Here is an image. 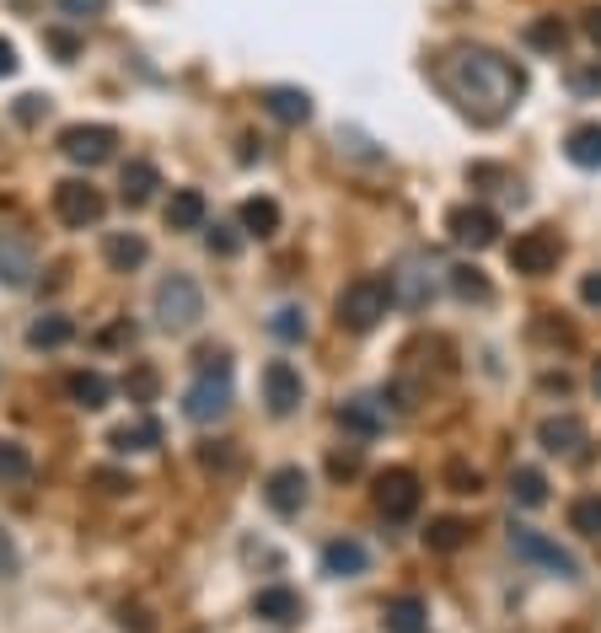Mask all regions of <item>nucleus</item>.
Instances as JSON below:
<instances>
[{
	"instance_id": "obj_1",
	"label": "nucleus",
	"mask_w": 601,
	"mask_h": 633,
	"mask_svg": "<svg viewBox=\"0 0 601 633\" xmlns=\"http://www.w3.org/2000/svg\"><path fill=\"white\" fill-rule=\"evenodd\" d=\"M441 86L468 108L472 119L494 124L521 103L527 70L516 60H505V55H494V49H457V55L441 60Z\"/></svg>"
},
{
	"instance_id": "obj_2",
	"label": "nucleus",
	"mask_w": 601,
	"mask_h": 633,
	"mask_svg": "<svg viewBox=\"0 0 601 633\" xmlns=\"http://www.w3.org/2000/svg\"><path fill=\"white\" fill-rule=\"evenodd\" d=\"M231 408V355L226 349H204L200 355V381L183 392V414L194 425H215Z\"/></svg>"
},
{
	"instance_id": "obj_3",
	"label": "nucleus",
	"mask_w": 601,
	"mask_h": 633,
	"mask_svg": "<svg viewBox=\"0 0 601 633\" xmlns=\"http://www.w3.org/2000/svg\"><path fill=\"white\" fill-rule=\"evenodd\" d=\"M393 279H382V274H360V279H349L344 290H338V327H349V333H371L382 316L393 312Z\"/></svg>"
},
{
	"instance_id": "obj_4",
	"label": "nucleus",
	"mask_w": 601,
	"mask_h": 633,
	"mask_svg": "<svg viewBox=\"0 0 601 633\" xmlns=\"http://www.w3.org/2000/svg\"><path fill=\"white\" fill-rule=\"evenodd\" d=\"M151 312H156L161 333H189V327H200L204 316V290L189 274H167L156 285V296H151Z\"/></svg>"
},
{
	"instance_id": "obj_5",
	"label": "nucleus",
	"mask_w": 601,
	"mask_h": 633,
	"mask_svg": "<svg viewBox=\"0 0 601 633\" xmlns=\"http://www.w3.org/2000/svg\"><path fill=\"white\" fill-rule=\"evenodd\" d=\"M103 210H108V199L92 189L86 178H65V183H55V215L65 220L70 231L97 226V220H103Z\"/></svg>"
},
{
	"instance_id": "obj_6",
	"label": "nucleus",
	"mask_w": 601,
	"mask_h": 633,
	"mask_svg": "<svg viewBox=\"0 0 601 633\" xmlns=\"http://www.w3.org/2000/svg\"><path fill=\"white\" fill-rule=\"evenodd\" d=\"M510 548L527 559V564H542L548 574H558V580H575L580 574V564H575V553L569 548H558L548 532H537V526H516L510 532Z\"/></svg>"
},
{
	"instance_id": "obj_7",
	"label": "nucleus",
	"mask_w": 601,
	"mask_h": 633,
	"mask_svg": "<svg viewBox=\"0 0 601 633\" xmlns=\"http://www.w3.org/2000/svg\"><path fill=\"white\" fill-rule=\"evenodd\" d=\"M446 231H452V242H457V248L483 253V248H494V242H500V215H494L489 204H457V210L446 215Z\"/></svg>"
},
{
	"instance_id": "obj_8",
	"label": "nucleus",
	"mask_w": 601,
	"mask_h": 633,
	"mask_svg": "<svg viewBox=\"0 0 601 633\" xmlns=\"http://www.w3.org/2000/svg\"><path fill=\"white\" fill-rule=\"evenodd\" d=\"M113 145H119V129L108 124H70L60 134V151H65L75 167H103L113 162Z\"/></svg>"
},
{
	"instance_id": "obj_9",
	"label": "nucleus",
	"mask_w": 601,
	"mask_h": 633,
	"mask_svg": "<svg viewBox=\"0 0 601 633\" xmlns=\"http://www.w3.org/2000/svg\"><path fill=\"white\" fill-rule=\"evenodd\" d=\"M419 500H424V489H419V473L413 467H387L376 478V510L387 521H408L419 510Z\"/></svg>"
},
{
	"instance_id": "obj_10",
	"label": "nucleus",
	"mask_w": 601,
	"mask_h": 633,
	"mask_svg": "<svg viewBox=\"0 0 601 633\" xmlns=\"http://www.w3.org/2000/svg\"><path fill=\"white\" fill-rule=\"evenodd\" d=\"M264 403L274 419H290L306 403V381H301V371L290 360H268L264 366Z\"/></svg>"
},
{
	"instance_id": "obj_11",
	"label": "nucleus",
	"mask_w": 601,
	"mask_h": 633,
	"mask_svg": "<svg viewBox=\"0 0 601 633\" xmlns=\"http://www.w3.org/2000/svg\"><path fill=\"white\" fill-rule=\"evenodd\" d=\"M558 253H564L558 231L537 226V231H521V237L510 242V268H516V274H548V268L558 263Z\"/></svg>"
},
{
	"instance_id": "obj_12",
	"label": "nucleus",
	"mask_w": 601,
	"mask_h": 633,
	"mask_svg": "<svg viewBox=\"0 0 601 633\" xmlns=\"http://www.w3.org/2000/svg\"><path fill=\"white\" fill-rule=\"evenodd\" d=\"M306 473L301 467H274L264 478V500H268V510L274 515H301L306 510Z\"/></svg>"
},
{
	"instance_id": "obj_13",
	"label": "nucleus",
	"mask_w": 601,
	"mask_h": 633,
	"mask_svg": "<svg viewBox=\"0 0 601 633\" xmlns=\"http://www.w3.org/2000/svg\"><path fill=\"white\" fill-rule=\"evenodd\" d=\"M38 274V253L27 237H0V285L5 290H27Z\"/></svg>"
},
{
	"instance_id": "obj_14",
	"label": "nucleus",
	"mask_w": 601,
	"mask_h": 633,
	"mask_svg": "<svg viewBox=\"0 0 601 633\" xmlns=\"http://www.w3.org/2000/svg\"><path fill=\"white\" fill-rule=\"evenodd\" d=\"M537 445H542L548 456H580V445H586V425H580L575 414H553V419H542V425H537Z\"/></svg>"
},
{
	"instance_id": "obj_15",
	"label": "nucleus",
	"mask_w": 601,
	"mask_h": 633,
	"mask_svg": "<svg viewBox=\"0 0 601 633\" xmlns=\"http://www.w3.org/2000/svg\"><path fill=\"white\" fill-rule=\"evenodd\" d=\"M264 114L274 119V124L296 129V124H306V119H312V97H306L301 86H268V92H264Z\"/></svg>"
},
{
	"instance_id": "obj_16",
	"label": "nucleus",
	"mask_w": 601,
	"mask_h": 633,
	"mask_svg": "<svg viewBox=\"0 0 601 633\" xmlns=\"http://www.w3.org/2000/svg\"><path fill=\"white\" fill-rule=\"evenodd\" d=\"M338 425H344L349 435H382V430H387V403H382V397H349V403L338 408Z\"/></svg>"
},
{
	"instance_id": "obj_17",
	"label": "nucleus",
	"mask_w": 601,
	"mask_h": 633,
	"mask_svg": "<svg viewBox=\"0 0 601 633\" xmlns=\"http://www.w3.org/2000/svg\"><path fill=\"white\" fill-rule=\"evenodd\" d=\"M167 231H204V220H209V204H204L200 189H178L167 199Z\"/></svg>"
},
{
	"instance_id": "obj_18",
	"label": "nucleus",
	"mask_w": 601,
	"mask_h": 633,
	"mask_svg": "<svg viewBox=\"0 0 601 633\" xmlns=\"http://www.w3.org/2000/svg\"><path fill=\"white\" fill-rule=\"evenodd\" d=\"M65 392L75 408H86V414H97V408H108V397H113V381L103 377V371H70L65 377Z\"/></svg>"
},
{
	"instance_id": "obj_19",
	"label": "nucleus",
	"mask_w": 601,
	"mask_h": 633,
	"mask_svg": "<svg viewBox=\"0 0 601 633\" xmlns=\"http://www.w3.org/2000/svg\"><path fill=\"white\" fill-rule=\"evenodd\" d=\"M253 612L264 618V623H301V596L290 590V585H268V590H259L253 596Z\"/></svg>"
},
{
	"instance_id": "obj_20",
	"label": "nucleus",
	"mask_w": 601,
	"mask_h": 633,
	"mask_svg": "<svg viewBox=\"0 0 601 633\" xmlns=\"http://www.w3.org/2000/svg\"><path fill=\"white\" fill-rule=\"evenodd\" d=\"M156 189H161V172H156V162H130V167H124V178H119V199H124L130 210L151 204V199H156Z\"/></svg>"
},
{
	"instance_id": "obj_21",
	"label": "nucleus",
	"mask_w": 601,
	"mask_h": 633,
	"mask_svg": "<svg viewBox=\"0 0 601 633\" xmlns=\"http://www.w3.org/2000/svg\"><path fill=\"white\" fill-rule=\"evenodd\" d=\"M382 629L387 633H424L430 629V612H424L419 596H393V601L382 607Z\"/></svg>"
},
{
	"instance_id": "obj_22",
	"label": "nucleus",
	"mask_w": 601,
	"mask_h": 633,
	"mask_svg": "<svg viewBox=\"0 0 601 633\" xmlns=\"http://www.w3.org/2000/svg\"><path fill=\"white\" fill-rule=\"evenodd\" d=\"M365 564H371V553H365L354 537H338V542H328V548H323V574H334V580L365 574Z\"/></svg>"
},
{
	"instance_id": "obj_23",
	"label": "nucleus",
	"mask_w": 601,
	"mask_h": 633,
	"mask_svg": "<svg viewBox=\"0 0 601 633\" xmlns=\"http://www.w3.org/2000/svg\"><path fill=\"white\" fill-rule=\"evenodd\" d=\"M103 258H108V268H119V274H130L140 268L151 248H145V237L140 231H108V242H103Z\"/></svg>"
},
{
	"instance_id": "obj_24",
	"label": "nucleus",
	"mask_w": 601,
	"mask_h": 633,
	"mask_svg": "<svg viewBox=\"0 0 601 633\" xmlns=\"http://www.w3.org/2000/svg\"><path fill=\"white\" fill-rule=\"evenodd\" d=\"M108 445H113L119 456H130V451H156V445H161V425H156L151 414H140L130 425H119V430L108 435Z\"/></svg>"
},
{
	"instance_id": "obj_25",
	"label": "nucleus",
	"mask_w": 601,
	"mask_h": 633,
	"mask_svg": "<svg viewBox=\"0 0 601 633\" xmlns=\"http://www.w3.org/2000/svg\"><path fill=\"white\" fill-rule=\"evenodd\" d=\"M564 156H569L575 167L597 172V167H601V124H580V129H569V140H564Z\"/></svg>"
},
{
	"instance_id": "obj_26",
	"label": "nucleus",
	"mask_w": 601,
	"mask_h": 633,
	"mask_svg": "<svg viewBox=\"0 0 601 633\" xmlns=\"http://www.w3.org/2000/svg\"><path fill=\"white\" fill-rule=\"evenodd\" d=\"M75 338V322L60 312H44V316H33V327H27V344L33 349H60V344H70Z\"/></svg>"
},
{
	"instance_id": "obj_27",
	"label": "nucleus",
	"mask_w": 601,
	"mask_h": 633,
	"mask_svg": "<svg viewBox=\"0 0 601 633\" xmlns=\"http://www.w3.org/2000/svg\"><path fill=\"white\" fill-rule=\"evenodd\" d=\"M462 542H468V521H457V515H435L424 526V548L430 553H457Z\"/></svg>"
},
{
	"instance_id": "obj_28",
	"label": "nucleus",
	"mask_w": 601,
	"mask_h": 633,
	"mask_svg": "<svg viewBox=\"0 0 601 633\" xmlns=\"http://www.w3.org/2000/svg\"><path fill=\"white\" fill-rule=\"evenodd\" d=\"M242 231H248V237H274V231H279V204L264 199V193L248 199V204H242Z\"/></svg>"
},
{
	"instance_id": "obj_29",
	"label": "nucleus",
	"mask_w": 601,
	"mask_h": 633,
	"mask_svg": "<svg viewBox=\"0 0 601 633\" xmlns=\"http://www.w3.org/2000/svg\"><path fill=\"white\" fill-rule=\"evenodd\" d=\"M510 500L527 505V510L548 505V478H542L537 467H516V473H510Z\"/></svg>"
},
{
	"instance_id": "obj_30",
	"label": "nucleus",
	"mask_w": 601,
	"mask_h": 633,
	"mask_svg": "<svg viewBox=\"0 0 601 633\" xmlns=\"http://www.w3.org/2000/svg\"><path fill=\"white\" fill-rule=\"evenodd\" d=\"M268 333H274L279 344H301V338L312 333V322H306V307H279V312L268 316Z\"/></svg>"
},
{
	"instance_id": "obj_31",
	"label": "nucleus",
	"mask_w": 601,
	"mask_h": 633,
	"mask_svg": "<svg viewBox=\"0 0 601 633\" xmlns=\"http://www.w3.org/2000/svg\"><path fill=\"white\" fill-rule=\"evenodd\" d=\"M446 274H452L457 301H489V279H483V268H478V263H457V268H446Z\"/></svg>"
},
{
	"instance_id": "obj_32",
	"label": "nucleus",
	"mask_w": 601,
	"mask_h": 633,
	"mask_svg": "<svg viewBox=\"0 0 601 633\" xmlns=\"http://www.w3.org/2000/svg\"><path fill=\"white\" fill-rule=\"evenodd\" d=\"M22 478H33V456H27V445L0 441V483H22Z\"/></svg>"
},
{
	"instance_id": "obj_33",
	"label": "nucleus",
	"mask_w": 601,
	"mask_h": 633,
	"mask_svg": "<svg viewBox=\"0 0 601 633\" xmlns=\"http://www.w3.org/2000/svg\"><path fill=\"white\" fill-rule=\"evenodd\" d=\"M569 532L601 537V494H580V500L569 505Z\"/></svg>"
},
{
	"instance_id": "obj_34",
	"label": "nucleus",
	"mask_w": 601,
	"mask_h": 633,
	"mask_svg": "<svg viewBox=\"0 0 601 633\" xmlns=\"http://www.w3.org/2000/svg\"><path fill=\"white\" fill-rule=\"evenodd\" d=\"M564 38H569V33H564V22H558V16H537L532 27H527V44H532V49H548V55H558V49H564Z\"/></svg>"
},
{
	"instance_id": "obj_35",
	"label": "nucleus",
	"mask_w": 601,
	"mask_h": 633,
	"mask_svg": "<svg viewBox=\"0 0 601 633\" xmlns=\"http://www.w3.org/2000/svg\"><path fill=\"white\" fill-rule=\"evenodd\" d=\"M124 392H130V403H156V392H161V377H156L151 366H134L130 377H124Z\"/></svg>"
},
{
	"instance_id": "obj_36",
	"label": "nucleus",
	"mask_w": 601,
	"mask_h": 633,
	"mask_svg": "<svg viewBox=\"0 0 601 633\" xmlns=\"http://www.w3.org/2000/svg\"><path fill=\"white\" fill-rule=\"evenodd\" d=\"M204 242H209V253L215 258L242 253V231H237V226H204Z\"/></svg>"
},
{
	"instance_id": "obj_37",
	"label": "nucleus",
	"mask_w": 601,
	"mask_h": 633,
	"mask_svg": "<svg viewBox=\"0 0 601 633\" xmlns=\"http://www.w3.org/2000/svg\"><path fill=\"white\" fill-rule=\"evenodd\" d=\"M446 483H452V494H478V489H483V473L468 467V462H452V467H446Z\"/></svg>"
},
{
	"instance_id": "obj_38",
	"label": "nucleus",
	"mask_w": 601,
	"mask_h": 633,
	"mask_svg": "<svg viewBox=\"0 0 601 633\" xmlns=\"http://www.w3.org/2000/svg\"><path fill=\"white\" fill-rule=\"evenodd\" d=\"M231 462H237V456H231V445H226V441H204L200 445V467H215V473H226Z\"/></svg>"
},
{
	"instance_id": "obj_39",
	"label": "nucleus",
	"mask_w": 601,
	"mask_h": 633,
	"mask_svg": "<svg viewBox=\"0 0 601 633\" xmlns=\"http://www.w3.org/2000/svg\"><path fill=\"white\" fill-rule=\"evenodd\" d=\"M60 11H65L70 22H92V16L108 11V0H60Z\"/></svg>"
},
{
	"instance_id": "obj_40",
	"label": "nucleus",
	"mask_w": 601,
	"mask_h": 633,
	"mask_svg": "<svg viewBox=\"0 0 601 633\" xmlns=\"http://www.w3.org/2000/svg\"><path fill=\"white\" fill-rule=\"evenodd\" d=\"M16 570H22V553H16L11 532L0 526V580H16Z\"/></svg>"
},
{
	"instance_id": "obj_41",
	"label": "nucleus",
	"mask_w": 601,
	"mask_h": 633,
	"mask_svg": "<svg viewBox=\"0 0 601 633\" xmlns=\"http://www.w3.org/2000/svg\"><path fill=\"white\" fill-rule=\"evenodd\" d=\"M44 44H49V49H55L60 60H75V55H81V44H75V33H65V27H49V33H44Z\"/></svg>"
},
{
	"instance_id": "obj_42",
	"label": "nucleus",
	"mask_w": 601,
	"mask_h": 633,
	"mask_svg": "<svg viewBox=\"0 0 601 633\" xmlns=\"http://www.w3.org/2000/svg\"><path fill=\"white\" fill-rule=\"evenodd\" d=\"M569 81H575V92H580V97H601V64H580Z\"/></svg>"
},
{
	"instance_id": "obj_43",
	"label": "nucleus",
	"mask_w": 601,
	"mask_h": 633,
	"mask_svg": "<svg viewBox=\"0 0 601 633\" xmlns=\"http://www.w3.org/2000/svg\"><path fill=\"white\" fill-rule=\"evenodd\" d=\"M328 473H334V478H354V473H360V451H334V456H328Z\"/></svg>"
},
{
	"instance_id": "obj_44",
	"label": "nucleus",
	"mask_w": 601,
	"mask_h": 633,
	"mask_svg": "<svg viewBox=\"0 0 601 633\" xmlns=\"http://www.w3.org/2000/svg\"><path fill=\"white\" fill-rule=\"evenodd\" d=\"M92 483L103 489V494H124V489H134L124 473H113V467H103V473H92Z\"/></svg>"
},
{
	"instance_id": "obj_45",
	"label": "nucleus",
	"mask_w": 601,
	"mask_h": 633,
	"mask_svg": "<svg viewBox=\"0 0 601 633\" xmlns=\"http://www.w3.org/2000/svg\"><path fill=\"white\" fill-rule=\"evenodd\" d=\"M44 108H49L44 97H16V119H22V124H38V119H44Z\"/></svg>"
},
{
	"instance_id": "obj_46",
	"label": "nucleus",
	"mask_w": 601,
	"mask_h": 633,
	"mask_svg": "<svg viewBox=\"0 0 601 633\" xmlns=\"http://www.w3.org/2000/svg\"><path fill=\"white\" fill-rule=\"evenodd\" d=\"M580 301H586V307H601V268L580 279Z\"/></svg>"
},
{
	"instance_id": "obj_47",
	"label": "nucleus",
	"mask_w": 601,
	"mask_h": 633,
	"mask_svg": "<svg viewBox=\"0 0 601 633\" xmlns=\"http://www.w3.org/2000/svg\"><path fill=\"white\" fill-rule=\"evenodd\" d=\"M586 38L601 49V5H591V11H586Z\"/></svg>"
},
{
	"instance_id": "obj_48",
	"label": "nucleus",
	"mask_w": 601,
	"mask_h": 633,
	"mask_svg": "<svg viewBox=\"0 0 601 633\" xmlns=\"http://www.w3.org/2000/svg\"><path fill=\"white\" fill-rule=\"evenodd\" d=\"M124 629H134V633H151V623H145V612H140V607H124Z\"/></svg>"
},
{
	"instance_id": "obj_49",
	"label": "nucleus",
	"mask_w": 601,
	"mask_h": 633,
	"mask_svg": "<svg viewBox=\"0 0 601 633\" xmlns=\"http://www.w3.org/2000/svg\"><path fill=\"white\" fill-rule=\"evenodd\" d=\"M11 70H16V49L0 38V75H11Z\"/></svg>"
},
{
	"instance_id": "obj_50",
	"label": "nucleus",
	"mask_w": 601,
	"mask_h": 633,
	"mask_svg": "<svg viewBox=\"0 0 601 633\" xmlns=\"http://www.w3.org/2000/svg\"><path fill=\"white\" fill-rule=\"evenodd\" d=\"M124 338H134V327H124V322H119V327H108V333H103V344H124Z\"/></svg>"
},
{
	"instance_id": "obj_51",
	"label": "nucleus",
	"mask_w": 601,
	"mask_h": 633,
	"mask_svg": "<svg viewBox=\"0 0 601 633\" xmlns=\"http://www.w3.org/2000/svg\"><path fill=\"white\" fill-rule=\"evenodd\" d=\"M591 386H597V397H601V360H597V371H591Z\"/></svg>"
}]
</instances>
